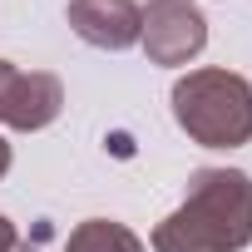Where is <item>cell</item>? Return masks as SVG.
I'll return each mask as SVG.
<instances>
[{
	"label": "cell",
	"instance_id": "cell-6",
	"mask_svg": "<svg viewBox=\"0 0 252 252\" xmlns=\"http://www.w3.org/2000/svg\"><path fill=\"white\" fill-rule=\"evenodd\" d=\"M64 252H149L144 237L134 227H124V222H109V218H89L69 232Z\"/></svg>",
	"mask_w": 252,
	"mask_h": 252
},
{
	"label": "cell",
	"instance_id": "cell-2",
	"mask_svg": "<svg viewBox=\"0 0 252 252\" xmlns=\"http://www.w3.org/2000/svg\"><path fill=\"white\" fill-rule=\"evenodd\" d=\"M168 99L178 129L203 149H237L252 139V84L232 69H188Z\"/></svg>",
	"mask_w": 252,
	"mask_h": 252
},
{
	"label": "cell",
	"instance_id": "cell-1",
	"mask_svg": "<svg viewBox=\"0 0 252 252\" xmlns=\"http://www.w3.org/2000/svg\"><path fill=\"white\" fill-rule=\"evenodd\" d=\"M252 242V178L242 168H198L178 213L154 227V252H242Z\"/></svg>",
	"mask_w": 252,
	"mask_h": 252
},
{
	"label": "cell",
	"instance_id": "cell-3",
	"mask_svg": "<svg viewBox=\"0 0 252 252\" xmlns=\"http://www.w3.org/2000/svg\"><path fill=\"white\" fill-rule=\"evenodd\" d=\"M139 45L154 64H188L208 45V20L193 0H149Z\"/></svg>",
	"mask_w": 252,
	"mask_h": 252
},
{
	"label": "cell",
	"instance_id": "cell-4",
	"mask_svg": "<svg viewBox=\"0 0 252 252\" xmlns=\"http://www.w3.org/2000/svg\"><path fill=\"white\" fill-rule=\"evenodd\" d=\"M69 30L94 50H129L139 45L144 10L134 0H69Z\"/></svg>",
	"mask_w": 252,
	"mask_h": 252
},
{
	"label": "cell",
	"instance_id": "cell-5",
	"mask_svg": "<svg viewBox=\"0 0 252 252\" xmlns=\"http://www.w3.org/2000/svg\"><path fill=\"white\" fill-rule=\"evenodd\" d=\"M60 109H64V84L55 74H45V69H30V74H15L0 124H10L15 134H35V129L60 119Z\"/></svg>",
	"mask_w": 252,
	"mask_h": 252
},
{
	"label": "cell",
	"instance_id": "cell-7",
	"mask_svg": "<svg viewBox=\"0 0 252 252\" xmlns=\"http://www.w3.org/2000/svg\"><path fill=\"white\" fill-rule=\"evenodd\" d=\"M40 237H45V232H40ZM40 237H35V242H25V237H20V227H15L5 213H0V252H40Z\"/></svg>",
	"mask_w": 252,
	"mask_h": 252
},
{
	"label": "cell",
	"instance_id": "cell-9",
	"mask_svg": "<svg viewBox=\"0 0 252 252\" xmlns=\"http://www.w3.org/2000/svg\"><path fill=\"white\" fill-rule=\"evenodd\" d=\"M5 173H10V144L0 139V178H5Z\"/></svg>",
	"mask_w": 252,
	"mask_h": 252
},
{
	"label": "cell",
	"instance_id": "cell-8",
	"mask_svg": "<svg viewBox=\"0 0 252 252\" xmlns=\"http://www.w3.org/2000/svg\"><path fill=\"white\" fill-rule=\"evenodd\" d=\"M15 74H20V69H15L10 60H0V114H5V94H10V84H15Z\"/></svg>",
	"mask_w": 252,
	"mask_h": 252
}]
</instances>
